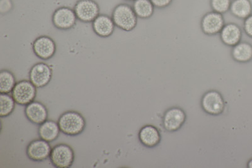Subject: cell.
Listing matches in <instances>:
<instances>
[{
	"instance_id": "cell-1",
	"label": "cell",
	"mask_w": 252,
	"mask_h": 168,
	"mask_svg": "<svg viewBox=\"0 0 252 168\" xmlns=\"http://www.w3.org/2000/svg\"><path fill=\"white\" fill-rule=\"evenodd\" d=\"M58 123L61 132L71 137L80 135L86 127L85 118L76 111L65 112L60 116Z\"/></svg>"
},
{
	"instance_id": "cell-2",
	"label": "cell",
	"mask_w": 252,
	"mask_h": 168,
	"mask_svg": "<svg viewBox=\"0 0 252 168\" xmlns=\"http://www.w3.org/2000/svg\"><path fill=\"white\" fill-rule=\"evenodd\" d=\"M112 19L115 26L126 32L133 30L138 23V17L133 8L126 4H119L114 8Z\"/></svg>"
},
{
	"instance_id": "cell-3",
	"label": "cell",
	"mask_w": 252,
	"mask_h": 168,
	"mask_svg": "<svg viewBox=\"0 0 252 168\" xmlns=\"http://www.w3.org/2000/svg\"><path fill=\"white\" fill-rule=\"evenodd\" d=\"M75 152L71 146L66 144L56 145L52 148L50 159L52 165L57 168H69L75 161Z\"/></svg>"
},
{
	"instance_id": "cell-4",
	"label": "cell",
	"mask_w": 252,
	"mask_h": 168,
	"mask_svg": "<svg viewBox=\"0 0 252 168\" xmlns=\"http://www.w3.org/2000/svg\"><path fill=\"white\" fill-rule=\"evenodd\" d=\"M37 95V87L30 80H22L17 82L12 91V96L16 104L22 106L31 104Z\"/></svg>"
},
{
	"instance_id": "cell-5",
	"label": "cell",
	"mask_w": 252,
	"mask_h": 168,
	"mask_svg": "<svg viewBox=\"0 0 252 168\" xmlns=\"http://www.w3.org/2000/svg\"><path fill=\"white\" fill-rule=\"evenodd\" d=\"M202 109L211 115H219L224 110V101L220 92L209 91L204 94L201 100Z\"/></svg>"
},
{
	"instance_id": "cell-6",
	"label": "cell",
	"mask_w": 252,
	"mask_h": 168,
	"mask_svg": "<svg viewBox=\"0 0 252 168\" xmlns=\"http://www.w3.org/2000/svg\"><path fill=\"white\" fill-rule=\"evenodd\" d=\"M53 77V69L44 62L33 65L29 71V80L37 88H44L50 83Z\"/></svg>"
},
{
	"instance_id": "cell-7",
	"label": "cell",
	"mask_w": 252,
	"mask_h": 168,
	"mask_svg": "<svg viewBox=\"0 0 252 168\" xmlns=\"http://www.w3.org/2000/svg\"><path fill=\"white\" fill-rule=\"evenodd\" d=\"M52 150L49 142L40 139L29 143L27 147L26 154L31 160L35 162H42L49 158Z\"/></svg>"
},
{
	"instance_id": "cell-8",
	"label": "cell",
	"mask_w": 252,
	"mask_h": 168,
	"mask_svg": "<svg viewBox=\"0 0 252 168\" xmlns=\"http://www.w3.org/2000/svg\"><path fill=\"white\" fill-rule=\"evenodd\" d=\"M75 12L78 19L83 22H93L99 15L100 8L94 0H80L76 4Z\"/></svg>"
},
{
	"instance_id": "cell-9",
	"label": "cell",
	"mask_w": 252,
	"mask_h": 168,
	"mask_svg": "<svg viewBox=\"0 0 252 168\" xmlns=\"http://www.w3.org/2000/svg\"><path fill=\"white\" fill-rule=\"evenodd\" d=\"M77 19L75 10L63 6L57 9L54 13L53 23L60 30H69L75 26Z\"/></svg>"
},
{
	"instance_id": "cell-10",
	"label": "cell",
	"mask_w": 252,
	"mask_h": 168,
	"mask_svg": "<svg viewBox=\"0 0 252 168\" xmlns=\"http://www.w3.org/2000/svg\"><path fill=\"white\" fill-rule=\"evenodd\" d=\"M186 120L185 112L179 107H173L168 109L164 114L163 125L168 132L177 131L184 124Z\"/></svg>"
},
{
	"instance_id": "cell-11",
	"label": "cell",
	"mask_w": 252,
	"mask_h": 168,
	"mask_svg": "<svg viewBox=\"0 0 252 168\" xmlns=\"http://www.w3.org/2000/svg\"><path fill=\"white\" fill-rule=\"evenodd\" d=\"M33 53L42 60H48L55 56L56 45L51 37L42 35L37 37L32 45Z\"/></svg>"
},
{
	"instance_id": "cell-12",
	"label": "cell",
	"mask_w": 252,
	"mask_h": 168,
	"mask_svg": "<svg viewBox=\"0 0 252 168\" xmlns=\"http://www.w3.org/2000/svg\"><path fill=\"white\" fill-rule=\"evenodd\" d=\"M224 26L223 16L213 11L207 13L202 20L201 28L204 33L209 35H217L220 32Z\"/></svg>"
},
{
	"instance_id": "cell-13",
	"label": "cell",
	"mask_w": 252,
	"mask_h": 168,
	"mask_svg": "<svg viewBox=\"0 0 252 168\" xmlns=\"http://www.w3.org/2000/svg\"><path fill=\"white\" fill-rule=\"evenodd\" d=\"M25 115L31 122L36 125H40L48 118V111L46 105L38 101H33L26 105Z\"/></svg>"
},
{
	"instance_id": "cell-14",
	"label": "cell",
	"mask_w": 252,
	"mask_h": 168,
	"mask_svg": "<svg viewBox=\"0 0 252 168\" xmlns=\"http://www.w3.org/2000/svg\"><path fill=\"white\" fill-rule=\"evenodd\" d=\"M138 138L141 144L149 148L156 147L161 141V135L158 129L151 125L142 127L139 131Z\"/></svg>"
},
{
	"instance_id": "cell-15",
	"label": "cell",
	"mask_w": 252,
	"mask_h": 168,
	"mask_svg": "<svg viewBox=\"0 0 252 168\" xmlns=\"http://www.w3.org/2000/svg\"><path fill=\"white\" fill-rule=\"evenodd\" d=\"M93 30L99 37H108L113 33L115 24L112 18L106 15H99L93 22Z\"/></svg>"
},
{
	"instance_id": "cell-16",
	"label": "cell",
	"mask_w": 252,
	"mask_h": 168,
	"mask_svg": "<svg viewBox=\"0 0 252 168\" xmlns=\"http://www.w3.org/2000/svg\"><path fill=\"white\" fill-rule=\"evenodd\" d=\"M220 39L226 46L234 47L240 43L242 37V31L235 24L226 25L220 32Z\"/></svg>"
},
{
	"instance_id": "cell-17",
	"label": "cell",
	"mask_w": 252,
	"mask_h": 168,
	"mask_svg": "<svg viewBox=\"0 0 252 168\" xmlns=\"http://www.w3.org/2000/svg\"><path fill=\"white\" fill-rule=\"evenodd\" d=\"M61 130L58 122L47 120L39 125L38 134L40 139L49 143L53 142L59 137Z\"/></svg>"
},
{
	"instance_id": "cell-18",
	"label": "cell",
	"mask_w": 252,
	"mask_h": 168,
	"mask_svg": "<svg viewBox=\"0 0 252 168\" xmlns=\"http://www.w3.org/2000/svg\"><path fill=\"white\" fill-rule=\"evenodd\" d=\"M231 55L233 59L240 63H247L252 60V45L247 42H240L233 47Z\"/></svg>"
},
{
	"instance_id": "cell-19",
	"label": "cell",
	"mask_w": 252,
	"mask_h": 168,
	"mask_svg": "<svg viewBox=\"0 0 252 168\" xmlns=\"http://www.w3.org/2000/svg\"><path fill=\"white\" fill-rule=\"evenodd\" d=\"M229 10L234 16L245 20L252 14V4L250 0H234Z\"/></svg>"
},
{
	"instance_id": "cell-20",
	"label": "cell",
	"mask_w": 252,
	"mask_h": 168,
	"mask_svg": "<svg viewBox=\"0 0 252 168\" xmlns=\"http://www.w3.org/2000/svg\"><path fill=\"white\" fill-rule=\"evenodd\" d=\"M154 6L151 0H135L132 8L137 17L148 19L154 13Z\"/></svg>"
},
{
	"instance_id": "cell-21",
	"label": "cell",
	"mask_w": 252,
	"mask_h": 168,
	"mask_svg": "<svg viewBox=\"0 0 252 168\" xmlns=\"http://www.w3.org/2000/svg\"><path fill=\"white\" fill-rule=\"evenodd\" d=\"M17 84L14 75L11 71L4 69L0 72V93L10 94Z\"/></svg>"
},
{
	"instance_id": "cell-22",
	"label": "cell",
	"mask_w": 252,
	"mask_h": 168,
	"mask_svg": "<svg viewBox=\"0 0 252 168\" xmlns=\"http://www.w3.org/2000/svg\"><path fill=\"white\" fill-rule=\"evenodd\" d=\"M15 101L10 94L1 93L0 95V116L7 117L13 113L15 108Z\"/></svg>"
},
{
	"instance_id": "cell-23",
	"label": "cell",
	"mask_w": 252,
	"mask_h": 168,
	"mask_svg": "<svg viewBox=\"0 0 252 168\" xmlns=\"http://www.w3.org/2000/svg\"><path fill=\"white\" fill-rule=\"evenodd\" d=\"M231 0H211V6L213 11L220 14L226 13L230 9Z\"/></svg>"
},
{
	"instance_id": "cell-24",
	"label": "cell",
	"mask_w": 252,
	"mask_h": 168,
	"mask_svg": "<svg viewBox=\"0 0 252 168\" xmlns=\"http://www.w3.org/2000/svg\"><path fill=\"white\" fill-rule=\"evenodd\" d=\"M244 28L246 34L249 37L252 38V14L245 19Z\"/></svg>"
},
{
	"instance_id": "cell-25",
	"label": "cell",
	"mask_w": 252,
	"mask_h": 168,
	"mask_svg": "<svg viewBox=\"0 0 252 168\" xmlns=\"http://www.w3.org/2000/svg\"><path fill=\"white\" fill-rule=\"evenodd\" d=\"M155 6L158 8H165L170 5L172 0H151Z\"/></svg>"
},
{
	"instance_id": "cell-26",
	"label": "cell",
	"mask_w": 252,
	"mask_h": 168,
	"mask_svg": "<svg viewBox=\"0 0 252 168\" xmlns=\"http://www.w3.org/2000/svg\"><path fill=\"white\" fill-rule=\"evenodd\" d=\"M247 167L252 168V159L249 161L248 164H247Z\"/></svg>"
},
{
	"instance_id": "cell-27",
	"label": "cell",
	"mask_w": 252,
	"mask_h": 168,
	"mask_svg": "<svg viewBox=\"0 0 252 168\" xmlns=\"http://www.w3.org/2000/svg\"><path fill=\"white\" fill-rule=\"evenodd\" d=\"M126 1H135V0H126Z\"/></svg>"
}]
</instances>
